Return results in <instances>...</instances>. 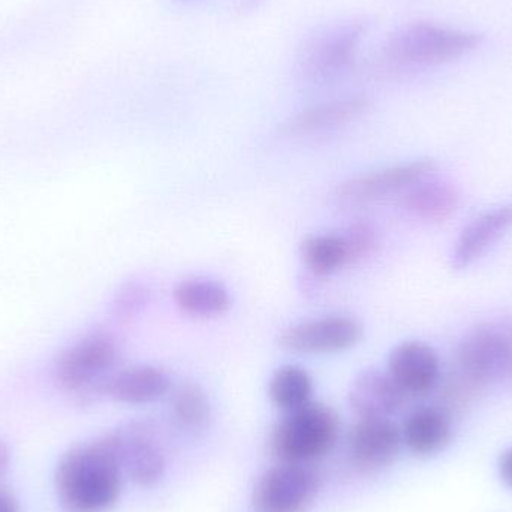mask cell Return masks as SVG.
<instances>
[{
  "mask_svg": "<svg viewBox=\"0 0 512 512\" xmlns=\"http://www.w3.org/2000/svg\"><path fill=\"white\" fill-rule=\"evenodd\" d=\"M122 463L114 432L63 454L56 469V492L63 512L110 510L122 490Z\"/></svg>",
  "mask_w": 512,
  "mask_h": 512,
  "instance_id": "6da1fadb",
  "label": "cell"
},
{
  "mask_svg": "<svg viewBox=\"0 0 512 512\" xmlns=\"http://www.w3.org/2000/svg\"><path fill=\"white\" fill-rule=\"evenodd\" d=\"M340 420L333 408L310 402L285 412L274 424L270 445L282 463L306 465L330 453L339 438Z\"/></svg>",
  "mask_w": 512,
  "mask_h": 512,
  "instance_id": "7a4b0ae2",
  "label": "cell"
},
{
  "mask_svg": "<svg viewBox=\"0 0 512 512\" xmlns=\"http://www.w3.org/2000/svg\"><path fill=\"white\" fill-rule=\"evenodd\" d=\"M119 346L110 334L95 331L62 352L54 364V378L63 390L81 399L102 396L105 382L116 369Z\"/></svg>",
  "mask_w": 512,
  "mask_h": 512,
  "instance_id": "3957f363",
  "label": "cell"
},
{
  "mask_svg": "<svg viewBox=\"0 0 512 512\" xmlns=\"http://www.w3.org/2000/svg\"><path fill=\"white\" fill-rule=\"evenodd\" d=\"M480 44L472 33L429 23H414L394 33L385 45V57L394 65L433 66L450 62Z\"/></svg>",
  "mask_w": 512,
  "mask_h": 512,
  "instance_id": "277c9868",
  "label": "cell"
},
{
  "mask_svg": "<svg viewBox=\"0 0 512 512\" xmlns=\"http://www.w3.org/2000/svg\"><path fill=\"white\" fill-rule=\"evenodd\" d=\"M436 170L438 164L432 159L390 165L340 183L336 189V200L345 206H367L397 195L402 197L412 186L435 176Z\"/></svg>",
  "mask_w": 512,
  "mask_h": 512,
  "instance_id": "5b68a950",
  "label": "cell"
},
{
  "mask_svg": "<svg viewBox=\"0 0 512 512\" xmlns=\"http://www.w3.org/2000/svg\"><path fill=\"white\" fill-rule=\"evenodd\" d=\"M321 478L313 469L280 463L261 475L252 493L255 512H306L315 501Z\"/></svg>",
  "mask_w": 512,
  "mask_h": 512,
  "instance_id": "8992f818",
  "label": "cell"
},
{
  "mask_svg": "<svg viewBox=\"0 0 512 512\" xmlns=\"http://www.w3.org/2000/svg\"><path fill=\"white\" fill-rule=\"evenodd\" d=\"M363 325L351 315H325L289 325L277 337L280 348L294 354L325 355L349 351L360 343Z\"/></svg>",
  "mask_w": 512,
  "mask_h": 512,
  "instance_id": "52a82bcc",
  "label": "cell"
},
{
  "mask_svg": "<svg viewBox=\"0 0 512 512\" xmlns=\"http://www.w3.org/2000/svg\"><path fill=\"white\" fill-rule=\"evenodd\" d=\"M364 33L366 23L352 20L313 36L301 51V74L313 81L336 78L354 62Z\"/></svg>",
  "mask_w": 512,
  "mask_h": 512,
  "instance_id": "ba28073f",
  "label": "cell"
},
{
  "mask_svg": "<svg viewBox=\"0 0 512 512\" xmlns=\"http://www.w3.org/2000/svg\"><path fill=\"white\" fill-rule=\"evenodd\" d=\"M402 432L390 418H360L348 433V454L355 468L379 471L399 454Z\"/></svg>",
  "mask_w": 512,
  "mask_h": 512,
  "instance_id": "9c48e42d",
  "label": "cell"
},
{
  "mask_svg": "<svg viewBox=\"0 0 512 512\" xmlns=\"http://www.w3.org/2000/svg\"><path fill=\"white\" fill-rule=\"evenodd\" d=\"M122 469L134 483L150 487L164 477L165 457L149 424L132 421L114 432Z\"/></svg>",
  "mask_w": 512,
  "mask_h": 512,
  "instance_id": "30bf717a",
  "label": "cell"
},
{
  "mask_svg": "<svg viewBox=\"0 0 512 512\" xmlns=\"http://www.w3.org/2000/svg\"><path fill=\"white\" fill-rule=\"evenodd\" d=\"M387 372L406 396H424L438 382L441 361L429 343L405 340L391 349Z\"/></svg>",
  "mask_w": 512,
  "mask_h": 512,
  "instance_id": "8fae6325",
  "label": "cell"
},
{
  "mask_svg": "<svg viewBox=\"0 0 512 512\" xmlns=\"http://www.w3.org/2000/svg\"><path fill=\"white\" fill-rule=\"evenodd\" d=\"M459 360L478 381L502 378L512 370V339L499 328H477L460 343Z\"/></svg>",
  "mask_w": 512,
  "mask_h": 512,
  "instance_id": "7c38bea8",
  "label": "cell"
},
{
  "mask_svg": "<svg viewBox=\"0 0 512 512\" xmlns=\"http://www.w3.org/2000/svg\"><path fill=\"white\" fill-rule=\"evenodd\" d=\"M512 228V203L493 207L469 222L454 242L453 270L463 271L480 261Z\"/></svg>",
  "mask_w": 512,
  "mask_h": 512,
  "instance_id": "4fadbf2b",
  "label": "cell"
},
{
  "mask_svg": "<svg viewBox=\"0 0 512 512\" xmlns=\"http://www.w3.org/2000/svg\"><path fill=\"white\" fill-rule=\"evenodd\" d=\"M173 388L170 375L152 364L114 372L105 382L102 396L125 405H149L167 396Z\"/></svg>",
  "mask_w": 512,
  "mask_h": 512,
  "instance_id": "5bb4252c",
  "label": "cell"
},
{
  "mask_svg": "<svg viewBox=\"0 0 512 512\" xmlns=\"http://www.w3.org/2000/svg\"><path fill=\"white\" fill-rule=\"evenodd\" d=\"M405 399L406 394L387 370H363L349 390V405L358 418H390L402 408Z\"/></svg>",
  "mask_w": 512,
  "mask_h": 512,
  "instance_id": "9a60e30c",
  "label": "cell"
},
{
  "mask_svg": "<svg viewBox=\"0 0 512 512\" xmlns=\"http://www.w3.org/2000/svg\"><path fill=\"white\" fill-rule=\"evenodd\" d=\"M369 108L370 101L366 96L354 95L331 99L298 111L286 122V131L297 137L324 134L355 122L363 117Z\"/></svg>",
  "mask_w": 512,
  "mask_h": 512,
  "instance_id": "2e32d148",
  "label": "cell"
},
{
  "mask_svg": "<svg viewBox=\"0 0 512 512\" xmlns=\"http://www.w3.org/2000/svg\"><path fill=\"white\" fill-rule=\"evenodd\" d=\"M173 301L183 315L197 319L219 318L233 307L230 289L221 280L210 277L180 280L174 286Z\"/></svg>",
  "mask_w": 512,
  "mask_h": 512,
  "instance_id": "e0dca14e",
  "label": "cell"
},
{
  "mask_svg": "<svg viewBox=\"0 0 512 512\" xmlns=\"http://www.w3.org/2000/svg\"><path fill=\"white\" fill-rule=\"evenodd\" d=\"M400 206L417 221L441 224L459 210L460 194L450 183L429 177L408 189L400 197Z\"/></svg>",
  "mask_w": 512,
  "mask_h": 512,
  "instance_id": "ac0fdd59",
  "label": "cell"
},
{
  "mask_svg": "<svg viewBox=\"0 0 512 512\" xmlns=\"http://www.w3.org/2000/svg\"><path fill=\"white\" fill-rule=\"evenodd\" d=\"M450 438V420L441 409H417L403 424L402 441L417 456L439 453Z\"/></svg>",
  "mask_w": 512,
  "mask_h": 512,
  "instance_id": "d6986e66",
  "label": "cell"
},
{
  "mask_svg": "<svg viewBox=\"0 0 512 512\" xmlns=\"http://www.w3.org/2000/svg\"><path fill=\"white\" fill-rule=\"evenodd\" d=\"M300 258L315 277L331 276L352 264L342 233L310 234L301 242Z\"/></svg>",
  "mask_w": 512,
  "mask_h": 512,
  "instance_id": "ffe728a7",
  "label": "cell"
},
{
  "mask_svg": "<svg viewBox=\"0 0 512 512\" xmlns=\"http://www.w3.org/2000/svg\"><path fill=\"white\" fill-rule=\"evenodd\" d=\"M312 394V376L295 364L279 367L268 382V396L283 412L294 411L312 402Z\"/></svg>",
  "mask_w": 512,
  "mask_h": 512,
  "instance_id": "44dd1931",
  "label": "cell"
},
{
  "mask_svg": "<svg viewBox=\"0 0 512 512\" xmlns=\"http://www.w3.org/2000/svg\"><path fill=\"white\" fill-rule=\"evenodd\" d=\"M171 417L188 432L203 430L212 417V405L206 391L194 382L180 385L171 394Z\"/></svg>",
  "mask_w": 512,
  "mask_h": 512,
  "instance_id": "7402d4cb",
  "label": "cell"
},
{
  "mask_svg": "<svg viewBox=\"0 0 512 512\" xmlns=\"http://www.w3.org/2000/svg\"><path fill=\"white\" fill-rule=\"evenodd\" d=\"M150 301V289L140 280L122 283L111 301V315L116 321L129 322L137 318Z\"/></svg>",
  "mask_w": 512,
  "mask_h": 512,
  "instance_id": "603a6c76",
  "label": "cell"
},
{
  "mask_svg": "<svg viewBox=\"0 0 512 512\" xmlns=\"http://www.w3.org/2000/svg\"><path fill=\"white\" fill-rule=\"evenodd\" d=\"M346 243H348L349 254L352 264L369 258L378 251L379 234L373 225L367 222H355L343 231Z\"/></svg>",
  "mask_w": 512,
  "mask_h": 512,
  "instance_id": "cb8c5ba5",
  "label": "cell"
},
{
  "mask_svg": "<svg viewBox=\"0 0 512 512\" xmlns=\"http://www.w3.org/2000/svg\"><path fill=\"white\" fill-rule=\"evenodd\" d=\"M499 471H501L504 483L512 489V448L502 454L501 462H499Z\"/></svg>",
  "mask_w": 512,
  "mask_h": 512,
  "instance_id": "d4e9b609",
  "label": "cell"
},
{
  "mask_svg": "<svg viewBox=\"0 0 512 512\" xmlns=\"http://www.w3.org/2000/svg\"><path fill=\"white\" fill-rule=\"evenodd\" d=\"M18 502L8 490L0 487V512H18Z\"/></svg>",
  "mask_w": 512,
  "mask_h": 512,
  "instance_id": "484cf974",
  "label": "cell"
},
{
  "mask_svg": "<svg viewBox=\"0 0 512 512\" xmlns=\"http://www.w3.org/2000/svg\"><path fill=\"white\" fill-rule=\"evenodd\" d=\"M9 463H11V450L8 444L0 439V478L8 471Z\"/></svg>",
  "mask_w": 512,
  "mask_h": 512,
  "instance_id": "4316f807",
  "label": "cell"
}]
</instances>
